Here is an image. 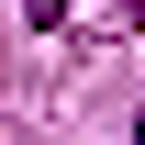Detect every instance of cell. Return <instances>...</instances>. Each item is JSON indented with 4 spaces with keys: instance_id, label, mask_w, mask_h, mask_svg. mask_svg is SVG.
<instances>
[{
    "instance_id": "obj_1",
    "label": "cell",
    "mask_w": 145,
    "mask_h": 145,
    "mask_svg": "<svg viewBox=\"0 0 145 145\" xmlns=\"http://www.w3.org/2000/svg\"><path fill=\"white\" fill-rule=\"evenodd\" d=\"M22 11H34V22H67V0H22Z\"/></svg>"
},
{
    "instance_id": "obj_2",
    "label": "cell",
    "mask_w": 145,
    "mask_h": 145,
    "mask_svg": "<svg viewBox=\"0 0 145 145\" xmlns=\"http://www.w3.org/2000/svg\"><path fill=\"white\" fill-rule=\"evenodd\" d=\"M134 145H145V123H134Z\"/></svg>"
},
{
    "instance_id": "obj_3",
    "label": "cell",
    "mask_w": 145,
    "mask_h": 145,
    "mask_svg": "<svg viewBox=\"0 0 145 145\" xmlns=\"http://www.w3.org/2000/svg\"><path fill=\"white\" fill-rule=\"evenodd\" d=\"M134 11H145V0H134Z\"/></svg>"
}]
</instances>
